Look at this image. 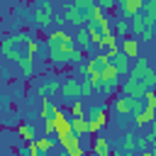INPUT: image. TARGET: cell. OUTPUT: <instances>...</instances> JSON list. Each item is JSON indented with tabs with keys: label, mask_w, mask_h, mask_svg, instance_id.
<instances>
[{
	"label": "cell",
	"mask_w": 156,
	"mask_h": 156,
	"mask_svg": "<svg viewBox=\"0 0 156 156\" xmlns=\"http://www.w3.org/2000/svg\"><path fill=\"white\" fill-rule=\"evenodd\" d=\"M54 22H56L54 2H49V0L37 2V7H34V24H37L39 29H46V27H49V24H54Z\"/></svg>",
	"instance_id": "1"
},
{
	"label": "cell",
	"mask_w": 156,
	"mask_h": 156,
	"mask_svg": "<svg viewBox=\"0 0 156 156\" xmlns=\"http://www.w3.org/2000/svg\"><path fill=\"white\" fill-rule=\"evenodd\" d=\"M63 20L68 22V24H73L76 29H83V27H88V22H85V15L73 5V2H68V5H63Z\"/></svg>",
	"instance_id": "2"
},
{
	"label": "cell",
	"mask_w": 156,
	"mask_h": 156,
	"mask_svg": "<svg viewBox=\"0 0 156 156\" xmlns=\"http://www.w3.org/2000/svg\"><path fill=\"white\" fill-rule=\"evenodd\" d=\"M61 95L66 98V100H80L83 98V93H80V78H76V76H68L66 80H63V85H61Z\"/></svg>",
	"instance_id": "3"
},
{
	"label": "cell",
	"mask_w": 156,
	"mask_h": 156,
	"mask_svg": "<svg viewBox=\"0 0 156 156\" xmlns=\"http://www.w3.org/2000/svg\"><path fill=\"white\" fill-rule=\"evenodd\" d=\"M73 41H76V49H78L80 54H85V51H90V49L95 46V41H93V37H90L88 27H83V29H76V37H73Z\"/></svg>",
	"instance_id": "4"
},
{
	"label": "cell",
	"mask_w": 156,
	"mask_h": 156,
	"mask_svg": "<svg viewBox=\"0 0 156 156\" xmlns=\"http://www.w3.org/2000/svg\"><path fill=\"white\" fill-rule=\"evenodd\" d=\"M122 93H124L127 98H136V100H144V95H146V88H144L139 80H134V78H127V80L122 83Z\"/></svg>",
	"instance_id": "5"
},
{
	"label": "cell",
	"mask_w": 156,
	"mask_h": 156,
	"mask_svg": "<svg viewBox=\"0 0 156 156\" xmlns=\"http://www.w3.org/2000/svg\"><path fill=\"white\" fill-rule=\"evenodd\" d=\"M80 136H76V134H71V136H66V139H58V144L63 146V151L68 154V156H85V149L80 146V141H78Z\"/></svg>",
	"instance_id": "6"
},
{
	"label": "cell",
	"mask_w": 156,
	"mask_h": 156,
	"mask_svg": "<svg viewBox=\"0 0 156 156\" xmlns=\"http://www.w3.org/2000/svg\"><path fill=\"white\" fill-rule=\"evenodd\" d=\"M119 10L124 12L127 20H132V17H136V15L144 12V2H141V0H122V2H119Z\"/></svg>",
	"instance_id": "7"
},
{
	"label": "cell",
	"mask_w": 156,
	"mask_h": 156,
	"mask_svg": "<svg viewBox=\"0 0 156 156\" xmlns=\"http://www.w3.org/2000/svg\"><path fill=\"white\" fill-rule=\"evenodd\" d=\"M85 119H88V122H98L100 127H105V124H107V105H95V107H90V110L85 112Z\"/></svg>",
	"instance_id": "8"
},
{
	"label": "cell",
	"mask_w": 156,
	"mask_h": 156,
	"mask_svg": "<svg viewBox=\"0 0 156 156\" xmlns=\"http://www.w3.org/2000/svg\"><path fill=\"white\" fill-rule=\"evenodd\" d=\"M129 61H132V58H127L122 51H117V54L110 58V63L115 66V71H117L119 76H129V73H132V66H129Z\"/></svg>",
	"instance_id": "9"
},
{
	"label": "cell",
	"mask_w": 156,
	"mask_h": 156,
	"mask_svg": "<svg viewBox=\"0 0 156 156\" xmlns=\"http://www.w3.org/2000/svg\"><path fill=\"white\" fill-rule=\"evenodd\" d=\"M98 51H100V54H105L107 58H112V56L119 51V49H117V37H115V34H110V37H102V41L98 44Z\"/></svg>",
	"instance_id": "10"
},
{
	"label": "cell",
	"mask_w": 156,
	"mask_h": 156,
	"mask_svg": "<svg viewBox=\"0 0 156 156\" xmlns=\"http://www.w3.org/2000/svg\"><path fill=\"white\" fill-rule=\"evenodd\" d=\"M151 71H154V68L149 66V61H146V58H136V66L132 68L129 78H134V80H139V83H141V80H144V78H146Z\"/></svg>",
	"instance_id": "11"
},
{
	"label": "cell",
	"mask_w": 156,
	"mask_h": 156,
	"mask_svg": "<svg viewBox=\"0 0 156 156\" xmlns=\"http://www.w3.org/2000/svg\"><path fill=\"white\" fill-rule=\"evenodd\" d=\"M119 51H122L127 58H139V41H136L134 37H129V39H122V46H119Z\"/></svg>",
	"instance_id": "12"
},
{
	"label": "cell",
	"mask_w": 156,
	"mask_h": 156,
	"mask_svg": "<svg viewBox=\"0 0 156 156\" xmlns=\"http://www.w3.org/2000/svg\"><path fill=\"white\" fill-rule=\"evenodd\" d=\"M144 22H146V29H154V24H156V0L144 2Z\"/></svg>",
	"instance_id": "13"
},
{
	"label": "cell",
	"mask_w": 156,
	"mask_h": 156,
	"mask_svg": "<svg viewBox=\"0 0 156 156\" xmlns=\"http://www.w3.org/2000/svg\"><path fill=\"white\" fill-rule=\"evenodd\" d=\"M61 85H63V83H58V80L51 78V80H46V83H41V85L37 88V95H39V98H49L51 93H58Z\"/></svg>",
	"instance_id": "14"
},
{
	"label": "cell",
	"mask_w": 156,
	"mask_h": 156,
	"mask_svg": "<svg viewBox=\"0 0 156 156\" xmlns=\"http://www.w3.org/2000/svg\"><path fill=\"white\" fill-rule=\"evenodd\" d=\"M93 154H95V156H112L110 141H107L105 136H95V139H93Z\"/></svg>",
	"instance_id": "15"
},
{
	"label": "cell",
	"mask_w": 156,
	"mask_h": 156,
	"mask_svg": "<svg viewBox=\"0 0 156 156\" xmlns=\"http://www.w3.org/2000/svg\"><path fill=\"white\" fill-rule=\"evenodd\" d=\"M71 124H73V134H76V136L90 134V122H88L85 117H76V119H71Z\"/></svg>",
	"instance_id": "16"
},
{
	"label": "cell",
	"mask_w": 156,
	"mask_h": 156,
	"mask_svg": "<svg viewBox=\"0 0 156 156\" xmlns=\"http://www.w3.org/2000/svg\"><path fill=\"white\" fill-rule=\"evenodd\" d=\"M56 112H58V105H51L49 98H41V117H44V122L46 119H56Z\"/></svg>",
	"instance_id": "17"
},
{
	"label": "cell",
	"mask_w": 156,
	"mask_h": 156,
	"mask_svg": "<svg viewBox=\"0 0 156 156\" xmlns=\"http://www.w3.org/2000/svg\"><path fill=\"white\" fill-rule=\"evenodd\" d=\"M129 24H132V37H141V34L146 32L144 12H141V15H136V17H132V20H129Z\"/></svg>",
	"instance_id": "18"
},
{
	"label": "cell",
	"mask_w": 156,
	"mask_h": 156,
	"mask_svg": "<svg viewBox=\"0 0 156 156\" xmlns=\"http://www.w3.org/2000/svg\"><path fill=\"white\" fill-rule=\"evenodd\" d=\"M134 149H136V136L132 132L122 134V154H134Z\"/></svg>",
	"instance_id": "19"
},
{
	"label": "cell",
	"mask_w": 156,
	"mask_h": 156,
	"mask_svg": "<svg viewBox=\"0 0 156 156\" xmlns=\"http://www.w3.org/2000/svg\"><path fill=\"white\" fill-rule=\"evenodd\" d=\"M154 117H156V110H144L139 117H134V122H136V127H146V124H151L154 122Z\"/></svg>",
	"instance_id": "20"
},
{
	"label": "cell",
	"mask_w": 156,
	"mask_h": 156,
	"mask_svg": "<svg viewBox=\"0 0 156 156\" xmlns=\"http://www.w3.org/2000/svg\"><path fill=\"white\" fill-rule=\"evenodd\" d=\"M115 29H117V34H119L122 39H129V37H132V24H129L127 20H117Z\"/></svg>",
	"instance_id": "21"
},
{
	"label": "cell",
	"mask_w": 156,
	"mask_h": 156,
	"mask_svg": "<svg viewBox=\"0 0 156 156\" xmlns=\"http://www.w3.org/2000/svg\"><path fill=\"white\" fill-rule=\"evenodd\" d=\"M17 134H20L27 144H29V141H37V139H34V129H32L29 124H20V127H17Z\"/></svg>",
	"instance_id": "22"
},
{
	"label": "cell",
	"mask_w": 156,
	"mask_h": 156,
	"mask_svg": "<svg viewBox=\"0 0 156 156\" xmlns=\"http://www.w3.org/2000/svg\"><path fill=\"white\" fill-rule=\"evenodd\" d=\"M68 112H71V119H76V117H85V107H83V102H80V100L71 102Z\"/></svg>",
	"instance_id": "23"
},
{
	"label": "cell",
	"mask_w": 156,
	"mask_h": 156,
	"mask_svg": "<svg viewBox=\"0 0 156 156\" xmlns=\"http://www.w3.org/2000/svg\"><path fill=\"white\" fill-rule=\"evenodd\" d=\"M37 146H39V154H49L54 149V141H51V136H39L37 139Z\"/></svg>",
	"instance_id": "24"
},
{
	"label": "cell",
	"mask_w": 156,
	"mask_h": 156,
	"mask_svg": "<svg viewBox=\"0 0 156 156\" xmlns=\"http://www.w3.org/2000/svg\"><path fill=\"white\" fill-rule=\"evenodd\" d=\"M80 93H83V98H90V95L95 93V85L90 83V78H83V80H80Z\"/></svg>",
	"instance_id": "25"
},
{
	"label": "cell",
	"mask_w": 156,
	"mask_h": 156,
	"mask_svg": "<svg viewBox=\"0 0 156 156\" xmlns=\"http://www.w3.org/2000/svg\"><path fill=\"white\" fill-rule=\"evenodd\" d=\"M136 149L144 154V151H151V139H149V134H144V136H136Z\"/></svg>",
	"instance_id": "26"
},
{
	"label": "cell",
	"mask_w": 156,
	"mask_h": 156,
	"mask_svg": "<svg viewBox=\"0 0 156 156\" xmlns=\"http://www.w3.org/2000/svg\"><path fill=\"white\" fill-rule=\"evenodd\" d=\"M37 51H39V41H37V39H29V41H27V56H29L32 61H34Z\"/></svg>",
	"instance_id": "27"
},
{
	"label": "cell",
	"mask_w": 156,
	"mask_h": 156,
	"mask_svg": "<svg viewBox=\"0 0 156 156\" xmlns=\"http://www.w3.org/2000/svg\"><path fill=\"white\" fill-rule=\"evenodd\" d=\"M98 7L107 15L110 10H115V7H117V2H115V0H98Z\"/></svg>",
	"instance_id": "28"
},
{
	"label": "cell",
	"mask_w": 156,
	"mask_h": 156,
	"mask_svg": "<svg viewBox=\"0 0 156 156\" xmlns=\"http://www.w3.org/2000/svg\"><path fill=\"white\" fill-rule=\"evenodd\" d=\"M144 102H146V107H149V110H156V90L146 93V95H144Z\"/></svg>",
	"instance_id": "29"
},
{
	"label": "cell",
	"mask_w": 156,
	"mask_h": 156,
	"mask_svg": "<svg viewBox=\"0 0 156 156\" xmlns=\"http://www.w3.org/2000/svg\"><path fill=\"white\" fill-rule=\"evenodd\" d=\"M44 134H46V136L56 134V119H46V122H44Z\"/></svg>",
	"instance_id": "30"
},
{
	"label": "cell",
	"mask_w": 156,
	"mask_h": 156,
	"mask_svg": "<svg viewBox=\"0 0 156 156\" xmlns=\"http://www.w3.org/2000/svg\"><path fill=\"white\" fill-rule=\"evenodd\" d=\"M141 39H144V41H151V39H154V29H146V32L141 34Z\"/></svg>",
	"instance_id": "31"
},
{
	"label": "cell",
	"mask_w": 156,
	"mask_h": 156,
	"mask_svg": "<svg viewBox=\"0 0 156 156\" xmlns=\"http://www.w3.org/2000/svg\"><path fill=\"white\" fill-rule=\"evenodd\" d=\"M100 129H102V127H100V124H98V122H90V134H98V132H100Z\"/></svg>",
	"instance_id": "32"
},
{
	"label": "cell",
	"mask_w": 156,
	"mask_h": 156,
	"mask_svg": "<svg viewBox=\"0 0 156 156\" xmlns=\"http://www.w3.org/2000/svg\"><path fill=\"white\" fill-rule=\"evenodd\" d=\"M151 136H156V117H154V122H151V132H149Z\"/></svg>",
	"instance_id": "33"
},
{
	"label": "cell",
	"mask_w": 156,
	"mask_h": 156,
	"mask_svg": "<svg viewBox=\"0 0 156 156\" xmlns=\"http://www.w3.org/2000/svg\"><path fill=\"white\" fill-rule=\"evenodd\" d=\"M141 156H156V154H154V151H144Z\"/></svg>",
	"instance_id": "34"
},
{
	"label": "cell",
	"mask_w": 156,
	"mask_h": 156,
	"mask_svg": "<svg viewBox=\"0 0 156 156\" xmlns=\"http://www.w3.org/2000/svg\"><path fill=\"white\" fill-rule=\"evenodd\" d=\"M56 156H68V154H66V151H61V154H56Z\"/></svg>",
	"instance_id": "35"
},
{
	"label": "cell",
	"mask_w": 156,
	"mask_h": 156,
	"mask_svg": "<svg viewBox=\"0 0 156 156\" xmlns=\"http://www.w3.org/2000/svg\"><path fill=\"white\" fill-rule=\"evenodd\" d=\"M112 156H124V154H122V151H119V154H112Z\"/></svg>",
	"instance_id": "36"
},
{
	"label": "cell",
	"mask_w": 156,
	"mask_h": 156,
	"mask_svg": "<svg viewBox=\"0 0 156 156\" xmlns=\"http://www.w3.org/2000/svg\"><path fill=\"white\" fill-rule=\"evenodd\" d=\"M124 156H134V154H124Z\"/></svg>",
	"instance_id": "37"
},
{
	"label": "cell",
	"mask_w": 156,
	"mask_h": 156,
	"mask_svg": "<svg viewBox=\"0 0 156 156\" xmlns=\"http://www.w3.org/2000/svg\"><path fill=\"white\" fill-rule=\"evenodd\" d=\"M27 156H29V154H27Z\"/></svg>",
	"instance_id": "38"
}]
</instances>
